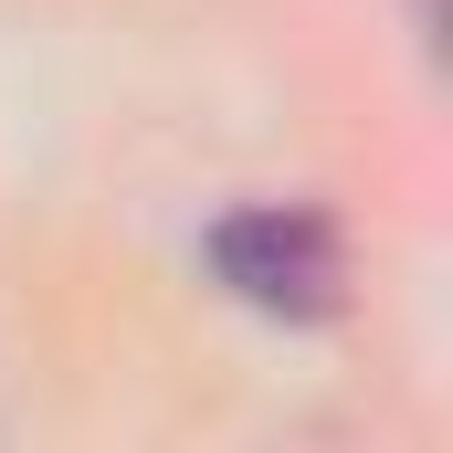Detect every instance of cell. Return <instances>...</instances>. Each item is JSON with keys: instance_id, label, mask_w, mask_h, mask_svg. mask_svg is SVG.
<instances>
[{"instance_id": "2", "label": "cell", "mask_w": 453, "mask_h": 453, "mask_svg": "<svg viewBox=\"0 0 453 453\" xmlns=\"http://www.w3.org/2000/svg\"><path fill=\"white\" fill-rule=\"evenodd\" d=\"M411 11H422V21H443V0H411Z\"/></svg>"}, {"instance_id": "1", "label": "cell", "mask_w": 453, "mask_h": 453, "mask_svg": "<svg viewBox=\"0 0 453 453\" xmlns=\"http://www.w3.org/2000/svg\"><path fill=\"white\" fill-rule=\"evenodd\" d=\"M211 274L274 327H327L348 306V242L317 201H253V211L211 222Z\"/></svg>"}]
</instances>
